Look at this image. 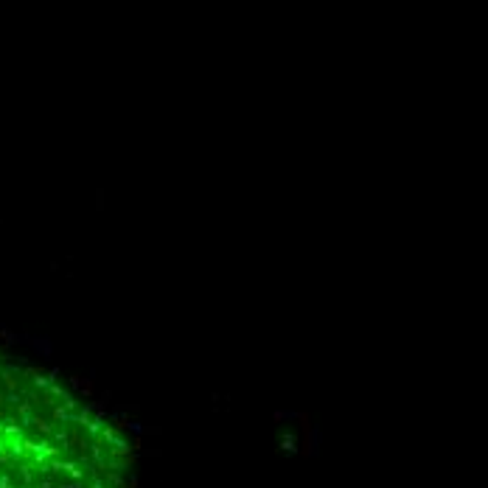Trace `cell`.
<instances>
[{"mask_svg": "<svg viewBox=\"0 0 488 488\" xmlns=\"http://www.w3.org/2000/svg\"><path fill=\"white\" fill-rule=\"evenodd\" d=\"M0 488H132L112 432L43 373L0 359Z\"/></svg>", "mask_w": 488, "mask_h": 488, "instance_id": "6da1fadb", "label": "cell"}]
</instances>
